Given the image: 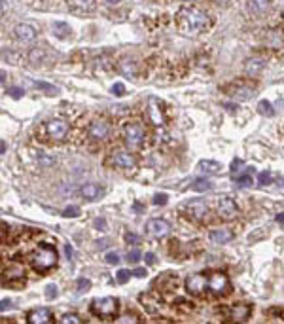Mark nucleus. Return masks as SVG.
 <instances>
[{"label": "nucleus", "mask_w": 284, "mask_h": 324, "mask_svg": "<svg viewBox=\"0 0 284 324\" xmlns=\"http://www.w3.org/2000/svg\"><path fill=\"white\" fill-rule=\"evenodd\" d=\"M12 307V301H8V299H2V306H0V311L4 313L6 309H10Z\"/></svg>", "instance_id": "obj_52"}, {"label": "nucleus", "mask_w": 284, "mask_h": 324, "mask_svg": "<svg viewBox=\"0 0 284 324\" xmlns=\"http://www.w3.org/2000/svg\"><path fill=\"white\" fill-rule=\"evenodd\" d=\"M271 180H273V175L269 173V171H263V173H259L258 182L261 184V186H269V184H271Z\"/></svg>", "instance_id": "obj_37"}, {"label": "nucleus", "mask_w": 284, "mask_h": 324, "mask_svg": "<svg viewBox=\"0 0 284 324\" xmlns=\"http://www.w3.org/2000/svg\"><path fill=\"white\" fill-rule=\"evenodd\" d=\"M65 252H67V258L70 260V258H72V247H70V245H67V247H65Z\"/></svg>", "instance_id": "obj_54"}, {"label": "nucleus", "mask_w": 284, "mask_h": 324, "mask_svg": "<svg viewBox=\"0 0 284 324\" xmlns=\"http://www.w3.org/2000/svg\"><path fill=\"white\" fill-rule=\"evenodd\" d=\"M53 320V313L48 307H36L27 313V322L29 324H48Z\"/></svg>", "instance_id": "obj_16"}, {"label": "nucleus", "mask_w": 284, "mask_h": 324, "mask_svg": "<svg viewBox=\"0 0 284 324\" xmlns=\"http://www.w3.org/2000/svg\"><path fill=\"white\" fill-rule=\"evenodd\" d=\"M108 163H110L112 167H116L117 171L127 173V175L136 173V167H138L136 157L133 156L131 152H114V154H110V157H108Z\"/></svg>", "instance_id": "obj_6"}, {"label": "nucleus", "mask_w": 284, "mask_h": 324, "mask_svg": "<svg viewBox=\"0 0 284 324\" xmlns=\"http://www.w3.org/2000/svg\"><path fill=\"white\" fill-rule=\"evenodd\" d=\"M248 6L254 13H266L271 6V0H248Z\"/></svg>", "instance_id": "obj_27"}, {"label": "nucleus", "mask_w": 284, "mask_h": 324, "mask_svg": "<svg viewBox=\"0 0 284 324\" xmlns=\"http://www.w3.org/2000/svg\"><path fill=\"white\" fill-rule=\"evenodd\" d=\"M176 27L184 36L195 38L199 34H203L205 31H209L210 19L209 15L199 10L195 6H184L180 8L176 13Z\"/></svg>", "instance_id": "obj_1"}, {"label": "nucleus", "mask_w": 284, "mask_h": 324, "mask_svg": "<svg viewBox=\"0 0 284 324\" xmlns=\"http://www.w3.org/2000/svg\"><path fill=\"white\" fill-rule=\"evenodd\" d=\"M144 258H146V264H150V266H154L155 264V254H152V252H148Z\"/></svg>", "instance_id": "obj_53"}, {"label": "nucleus", "mask_w": 284, "mask_h": 324, "mask_svg": "<svg viewBox=\"0 0 284 324\" xmlns=\"http://www.w3.org/2000/svg\"><path fill=\"white\" fill-rule=\"evenodd\" d=\"M235 182H237V186H239V188H248V186H252V182H254V180H252V167H250V169L247 171V175H241Z\"/></svg>", "instance_id": "obj_31"}, {"label": "nucleus", "mask_w": 284, "mask_h": 324, "mask_svg": "<svg viewBox=\"0 0 284 324\" xmlns=\"http://www.w3.org/2000/svg\"><path fill=\"white\" fill-rule=\"evenodd\" d=\"M76 285H78V290H80V292H87V290L91 288V280L89 279H78Z\"/></svg>", "instance_id": "obj_40"}, {"label": "nucleus", "mask_w": 284, "mask_h": 324, "mask_svg": "<svg viewBox=\"0 0 284 324\" xmlns=\"http://www.w3.org/2000/svg\"><path fill=\"white\" fill-rule=\"evenodd\" d=\"M228 318L235 320V322H247L250 315H252V306L250 303H235L229 309H226Z\"/></svg>", "instance_id": "obj_14"}, {"label": "nucleus", "mask_w": 284, "mask_h": 324, "mask_svg": "<svg viewBox=\"0 0 284 324\" xmlns=\"http://www.w3.org/2000/svg\"><path fill=\"white\" fill-rule=\"evenodd\" d=\"M209 239L212 243L216 245H226L233 239V231L228 230V228H218V230H212L209 233Z\"/></svg>", "instance_id": "obj_21"}, {"label": "nucleus", "mask_w": 284, "mask_h": 324, "mask_svg": "<svg viewBox=\"0 0 284 324\" xmlns=\"http://www.w3.org/2000/svg\"><path fill=\"white\" fill-rule=\"evenodd\" d=\"M97 228H99V230H106V228H105V220H103V218L97 220Z\"/></svg>", "instance_id": "obj_55"}, {"label": "nucleus", "mask_w": 284, "mask_h": 324, "mask_svg": "<svg viewBox=\"0 0 284 324\" xmlns=\"http://www.w3.org/2000/svg\"><path fill=\"white\" fill-rule=\"evenodd\" d=\"M51 29H53V34H55L57 38H67L68 34H70V27H68L67 23H63V21H55Z\"/></svg>", "instance_id": "obj_28"}, {"label": "nucleus", "mask_w": 284, "mask_h": 324, "mask_svg": "<svg viewBox=\"0 0 284 324\" xmlns=\"http://www.w3.org/2000/svg\"><path fill=\"white\" fill-rule=\"evenodd\" d=\"M148 119L152 121L154 125L161 127V125H165V112H163V106L161 103L155 97L148 100Z\"/></svg>", "instance_id": "obj_15"}, {"label": "nucleus", "mask_w": 284, "mask_h": 324, "mask_svg": "<svg viewBox=\"0 0 284 324\" xmlns=\"http://www.w3.org/2000/svg\"><path fill=\"white\" fill-rule=\"evenodd\" d=\"M125 241L131 245H138L140 243V237L136 235V233H133V231H129V233H125Z\"/></svg>", "instance_id": "obj_42"}, {"label": "nucleus", "mask_w": 284, "mask_h": 324, "mask_svg": "<svg viewBox=\"0 0 284 324\" xmlns=\"http://www.w3.org/2000/svg\"><path fill=\"white\" fill-rule=\"evenodd\" d=\"M106 262L112 264V266H117V264H119V256H117L116 252H108V254H106Z\"/></svg>", "instance_id": "obj_44"}, {"label": "nucleus", "mask_w": 284, "mask_h": 324, "mask_svg": "<svg viewBox=\"0 0 284 324\" xmlns=\"http://www.w3.org/2000/svg\"><path fill=\"white\" fill-rule=\"evenodd\" d=\"M13 36L17 38L19 42H32V40L36 38V29L27 25V23H19V25H15V29H13Z\"/></svg>", "instance_id": "obj_20"}, {"label": "nucleus", "mask_w": 284, "mask_h": 324, "mask_svg": "<svg viewBox=\"0 0 284 324\" xmlns=\"http://www.w3.org/2000/svg\"><path fill=\"white\" fill-rule=\"evenodd\" d=\"M63 216H65V218H76V216H80V209H78V207H67V209H65V211H63Z\"/></svg>", "instance_id": "obj_36"}, {"label": "nucleus", "mask_w": 284, "mask_h": 324, "mask_svg": "<svg viewBox=\"0 0 284 324\" xmlns=\"http://www.w3.org/2000/svg\"><path fill=\"white\" fill-rule=\"evenodd\" d=\"M138 299H140L142 307H144V311H148L150 315H155V313L161 311V298L157 296L155 292H146V294H140L138 296Z\"/></svg>", "instance_id": "obj_17"}, {"label": "nucleus", "mask_w": 284, "mask_h": 324, "mask_svg": "<svg viewBox=\"0 0 284 324\" xmlns=\"http://www.w3.org/2000/svg\"><path fill=\"white\" fill-rule=\"evenodd\" d=\"M216 212H218V216H220V218L226 220V222H229V220H235L237 212H239V207H237V203H235L231 197L224 195V197H220L218 203H216Z\"/></svg>", "instance_id": "obj_13"}, {"label": "nucleus", "mask_w": 284, "mask_h": 324, "mask_svg": "<svg viewBox=\"0 0 284 324\" xmlns=\"http://www.w3.org/2000/svg\"><path fill=\"white\" fill-rule=\"evenodd\" d=\"M269 315H271V317H275V315H278V317H284V309H269ZM284 320V318H282Z\"/></svg>", "instance_id": "obj_51"}, {"label": "nucleus", "mask_w": 284, "mask_h": 324, "mask_svg": "<svg viewBox=\"0 0 284 324\" xmlns=\"http://www.w3.org/2000/svg\"><path fill=\"white\" fill-rule=\"evenodd\" d=\"M46 298H48V299L57 298V287H55V285H50V287L46 288Z\"/></svg>", "instance_id": "obj_43"}, {"label": "nucleus", "mask_w": 284, "mask_h": 324, "mask_svg": "<svg viewBox=\"0 0 284 324\" xmlns=\"http://www.w3.org/2000/svg\"><path fill=\"white\" fill-rule=\"evenodd\" d=\"M57 250L55 247H51V245H38L36 249L32 250L31 256H29V262H31L32 269L40 275H46L50 273L51 269L57 266Z\"/></svg>", "instance_id": "obj_2"}, {"label": "nucleus", "mask_w": 284, "mask_h": 324, "mask_svg": "<svg viewBox=\"0 0 284 324\" xmlns=\"http://www.w3.org/2000/svg\"><path fill=\"white\" fill-rule=\"evenodd\" d=\"M133 209H135V211H142V209H144V207H142L140 203H135V205H133Z\"/></svg>", "instance_id": "obj_58"}, {"label": "nucleus", "mask_w": 284, "mask_h": 324, "mask_svg": "<svg viewBox=\"0 0 284 324\" xmlns=\"http://www.w3.org/2000/svg\"><path fill=\"white\" fill-rule=\"evenodd\" d=\"M209 290L216 298H224L231 292V282H229V277L224 271H212L209 273Z\"/></svg>", "instance_id": "obj_7"}, {"label": "nucleus", "mask_w": 284, "mask_h": 324, "mask_svg": "<svg viewBox=\"0 0 284 324\" xmlns=\"http://www.w3.org/2000/svg\"><path fill=\"white\" fill-rule=\"evenodd\" d=\"M129 277H131V273L127 271V269H119V271H117V275H116V279H117V282H119V285H125V282L129 280Z\"/></svg>", "instance_id": "obj_38"}, {"label": "nucleus", "mask_w": 284, "mask_h": 324, "mask_svg": "<svg viewBox=\"0 0 284 324\" xmlns=\"http://www.w3.org/2000/svg\"><path fill=\"white\" fill-rule=\"evenodd\" d=\"M180 212L184 214L186 218H190L192 222H197V224L209 220V207L205 205V201L201 199H193L184 203V205L180 207Z\"/></svg>", "instance_id": "obj_5"}, {"label": "nucleus", "mask_w": 284, "mask_h": 324, "mask_svg": "<svg viewBox=\"0 0 284 324\" xmlns=\"http://www.w3.org/2000/svg\"><path fill=\"white\" fill-rule=\"evenodd\" d=\"M112 93L116 95V97H124V95H125V86H124V84H119V82H117V84H114V86H112Z\"/></svg>", "instance_id": "obj_41"}, {"label": "nucleus", "mask_w": 284, "mask_h": 324, "mask_svg": "<svg viewBox=\"0 0 284 324\" xmlns=\"http://www.w3.org/2000/svg\"><path fill=\"white\" fill-rule=\"evenodd\" d=\"M277 222H278V224H284V212L277 216Z\"/></svg>", "instance_id": "obj_57"}, {"label": "nucleus", "mask_w": 284, "mask_h": 324, "mask_svg": "<svg viewBox=\"0 0 284 324\" xmlns=\"http://www.w3.org/2000/svg\"><path fill=\"white\" fill-rule=\"evenodd\" d=\"M133 275H135V277H138V279H142V277H146V269H144V268H136L135 271H133Z\"/></svg>", "instance_id": "obj_49"}, {"label": "nucleus", "mask_w": 284, "mask_h": 324, "mask_svg": "<svg viewBox=\"0 0 284 324\" xmlns=\"http://www.w3.org/2000/svg\"><path fill=\"white\" fill-rule=\"evenodd\" d=\"M106 2H110V4H112V2H114V4H116V2H117V0H106Z\"/></svg>", "instance_id": "obj_59"}, {"label": "nucleus", "mask_w": 284, "mask_h": 324, "mask_svg": "<svg viewBox=\"0 0 284 324\" xmlns=\"http://www.w3.org/2000/svg\"><path fill=\"white\" fill-rule=\"evenodd\" d=\"M61 324H82V318L76 315V313H67L63 318H59Z\"/></svg>", "instance_id": "obj_33"}, {"label": "nucleus", "mask_w": 284, "mask_h": 324, "mask_svg": "<svg viewBox=\"0 0 284 324\" xmlns=\"http://www.w3.org/2000/svg\"><path fill=\"white\" fill-rule=\"evenodd\" d=\"M258 110H259V114H263V116H273V114H275V110H273V106L269 100H261L258 106Z\"/></svg>", "instance_id": "obj_34"}, {"label": "nucleus", "mask_w": 284, "mask_h": 324, "mask_svg": "<svg viewBox=\"0 0 284 324\" xmlns=\"http://www.w3.org/2000/svg\"><path fill=\"white\" fill-rule=\"evenodd\" d=\"M0 4H2V15L6 13V0H0Z\"/></svg>", "instance_id": "obj_56"}, {"label": "nucleus", "mask_w": 284, "mask_h": 324, "mask_svg": "<svg viewBox=\"0 0 284 324\" xmlns=\"http://www.w3.org/2000/svg\"><path fill=\"white\" fill-rule=\"evenodd\" d=\"M117 70H119L124 76H127V78H135L136 76V63L131 61V59H121V61L117 63Z\"/></svg>", "instance_id": "obj_24"}, {"label": "nucleus", "mask_w": 284, "mask_h": 324, "mask_svg": "<svg viewBox=\"0 0 284 324\" xmlns=\"http://www.w3.org/2000/svg\"><path fill=\"white\" fill-rule=\"evenodd\" d=\"M10 95H12L13 99H19V97L23 95V91H21L19 88H12V89H10Z\"/></svg>", "instance_id": "obj_50"}, {"label": "nucleus", "mask_w": 284, "mask_h": 324, "mask_svg": "<svg viewBox=\"0 0 284 324\" xmlns=\"http://www.w3.org/2000/svg\"><path fill=\"white\" fill-rule=\"evenodd\" d=\"M116 322H138V317L136 315H125L121 318H116Z\"/></svg>", "instance_id": "obj_45"}, {"label": "nucleus", "mask_w": 284, "mask_h": 324, "mask_svg": "<svg viewBox=\"0 0 284 324\" xmlns=\"http://www.w3.org/2000/svg\"><path fill=\"white\" fill-rule=\"evenodd\" d=\"M68 4L78 12H93L95 10V0H68Z\"/></svg>", "instance_id": "obj_26"}, {"label": "nucleus", "mask_w": 284, "mask_h": 324, "mask_svg": "<svg viewBox=\"0 0 284 324\" xmlns=\"http://www.w3.org/2000/svg\"><path fill=\"white\" fill-rule=\"evenodd\" d=\"M44 133H46V138L51 140V143H63L68 135V124L65 119H50L44 125Z\"/></svg>", "instance_id": "obj_8"}, {"label": "nucleus", "mask_w": 284, "mask_h": 324, "mask_svg": "<svg viewBox=\"0 0 284 324\" xmlns=\"http://www.w3.org/2000/svg\"><path fill=\"white\" fill-rule=\"evenodd\" d=\"M176 309H178V311H182V313H190L193 309V306H192V301H188V299H176Z\"/></svg>", "instance_id": "obj_35"}, {"label": "nucleus", "mask_w": 284, "mask_h": 324, "mask_svg": "<svg viewBox=\"0 0 284 324\" xmlns=\"http://www.w3.org/2000/svg\"><path fill=\"white\" fill-rule=\"evenodd\" d=\"M192 190L193 192H209V190H212V182L207 178H199L192 184Z\"/></svg>", "instance_id": "obj_30"}, {"label": "nucleus", "mask_w": 284, "mask_h": 324, "mask_svg": "<svg viewBox=\"0 0 284 324\" xmlns=\"http://www.w3.org/2000/svg\"><path fill=\"white\" fill-rule=\"evenodd\" d=\"M142 258V254H140V250L138 249H133V250H129V254H127V260H129L131 264H136L138 260Z\"/></svg>", "instance_id": "obj_39"}, {"label": "nucleus", "mask_w": 284, "mask_h": 324, "mask_svg": "<svg viewBox=\"0 0 284 324\" xmlns=\"http://www.w3.org/2000/svg\"><path fill=\"white\" fill-rule=\"evenodd\" d=\"M124 140L127 144V148L129 150H138L142 148V144L146 140V129H144V125L140 121H129V124H125L124 127Z\"/></svg>", "instance_id": "obj_4"}, {"label": "nucleus", "mask_w": 284, "mask_h": 324, "mask_svg": "<svg viewBox=\"0 0 284 324\" xmlns=\"http://www.w3.org/2000/svg\"><path fill=\"white\" fill-rule=\"evenodd\" d=\"M44 57H46V53H44V50H40V48H34V50L29 51V61L31 63H42L44 61Z\"/></svg>", "instance_id": "obj_32"}, {"label": "nucleus", "mask_w": 284, "mask_h": 324, "mask_svg": "<svg viewBox=\"0 0 284 324\" xmlns=\"http://www.w3.org/2000/svg\"><path fill=\"white\" fill-rule=\"evenodd\" d=\"M19 285L25 282V269L21 268L19 264H13L8 269H4V285Z\"/></svg>", "instance_id": "obj_19"}, {"label": "nucleus", "mask_w": 284, "mask_h": 324, "mask_svg": "<svg viewBox=\"0 0 284 324\" xmlns=\"http://www.w3.org/2000/svg\"><path fill=\"white\" fill-rule=\"evenodd\" d=\"M171 233V226L169 222L161 218H152L146 222V235L150 239H155V241H159V239H165V237Z\"/></svg>", "instance_id": "obj_12"}, {"label": "nucleus", "mask_w": 284, "mask_h": 324, "mask_svg": "<svg viewBox=\"0 0 284 324\" xmlns=\"http://www.w3.org/2000/svg\"><path fill=\"white\" fill-rule=\"evenodd\" d=\"M89 311L103 320H114L119 311V301L116 298H97L91 301Z\"/></svg>", "instance_id": "obj_3"}, {"label": "nucleus", "mask_w": 284, "mask_h": 324, "mask_svg": "<svg viewBox=\"0 0 284 324\" xmlns=\"http://www.w3.org/2000/svg\"><path fill=\"white\" fill-rule=\"evenodd\" d=\"M224 93L229 95L235 100H248L256 95V89L247 82H235V84H229V86L224 88Z\"/></svg>", "instance_id": "obj_9"}, {"label": "nucleus", "mask_w": 284, "mask_h": 324, "mask_svg": "<svg viewBox=\"0 0 284 324\" xmlns=\"http://www.w3.org/2000/svg\"><path fill=\"white\" fill-rule=\"evenodd\" d=\"M199 169L203 171L205 175H218L222 165L218 161H214V159H203V161L199 163Z\"/></svg>", "instance_id": "obj_25"}, {"label": "nucleus", "mask_w": 284, "mask_h": 324, "mask_svg": "<svg viewBox=\"0 0 284 324\" xmlns=\"http://www.w3.org/2000/svg\"><path fill=\"white\" fill-rule=\"evenodd\" d=\"M154 287H163V290H176V275L165 273L154 280Z\"/></svg>", "instance_id": "obj_23"}, {"label": "nucleus", "mask_w": 284, "mask_h": 324, "mask_svg": "<svg viewBox=\"0 0 284 324\" xmlns=\"http://www.w3.org/2000/svg\"><path fill=\"white\" fill-rule=\"evenodd\" d=\"M105 188L99 186V184H93V182H87V184H84V186L80 188V197L86 201H97L100 199L103 195H105Z\"/></svg>", "instance_id": "obj_18"}, {"label": "nucleus", "mask_w": 284, "mask_h": 324, "mask_svg": "<svg viewBox=\"0 0 284 324\" xmlns=\"http://www.w3.org/2000/svg\"><path fill=\"white\" fill-rule=\"evenodd\" d=\"M184 2H188V0H184ZM190 2H192V0H190Z\"/></svg>", "instance_id": "obj_60"}, {"label": "nucleus", "mask_w": 284, "mask_h": 324, "mask_svg": "<svg viewBox=\"0 0 284 324\" xmlns=\"http://www.w3.org/2000/svg\"><path fill=\"white\" fill-rule=\"evenodd\" d=\"M241 165H242L241 159H233V163H231V173H233V175H239V173H241Z\"/></svg>", "instance_id": "obj_46"}, {"label": "nucleus", "mask_w": 284, "mask_h": 324, "mask_svg": "<svg viewBox=\"0 0 284 324\" xmlns=\"http://www.w3.org/2000/svg\"><path fill=\"white\" fill-rule=\"evenodd\" d=\"M154 203L155 205H165V203H167V195H165V193H157L154 197Z\"/></svg>", "instance_id": "obj_47"}, {"label": "nucleus", "mask_w": 284, "mask_h": 324, "mask_svg": "<svg viewBox=\"0 0 284 324\" xmlns=\"http://www.w3.org/2000/svg\"><path fill=\"white\" fill-rule=\"evenodd\" d=\"M263 69H266V61H263L261 57H252V59H248L247 65H245V72H247L248 76L259 74Z\"/></svg>", "instance_id": "obj_22"}, {"label": "nucleus", "mask_w": 284, "mask_h": 324, "mask_svg": "<svg viewBox=\"0 0 284 324\" xmlns=\"http://www.w3.org/2000/svg\"><path fill=\"white\" fill-rule=\"evenodd\" d=\"M110 131H112L110 124L103 118H97L93 119L91 124H89V127H87V137L91 138V140H95V143H103V140H106V138L110 137Z\"/></svg>", "instance_id": "obj_10"}, {"label": "nucleus", "mask_w": 284, "mask_h": 324, "mask_svg": "<svg viewBox=\"0 0 284 324\" xmlns=\"http://www.w3.org/2000/svg\"><path fill=\"white\" fill-rule=\"evenodd\" d=\"M34 86H36V88H40V89H48V91H53V93L57 91V89L53 88V86H50V84H44V82H36Z\"/></svg>", "instance_id": "obj_48"}, {"label": "nucleus", "mask_w": 284, "mask_h": 324, "mask_svg": "<svg viewBox=\"0 0 284 324\" xmlns=\"http://www.w3.org/2000/svg\"><path fill=\"white\" fill-rule=\"evenodd\" d=\"M207 288H209V275L195 273L186 279V292L190 294V296L199 298V296H203Z\"/></svg>", "instance_id": "obj_11"}, {"label": "nucleus", "mask_w": 284, "mask_h": 324, "mask_svg": "<svg viewBox=\"0 0 284 324\" xmlns=\"http://www.w3.org/2000/svg\"><path fill=\"white\" fill-rule=\"evenodd\" d=\"M34 157H36L38 165H42V167H51V165L55 163V157L50 156V154H46V152H38Z\"/></svg>", "instance_id": "obj_29"}]
</instances>
